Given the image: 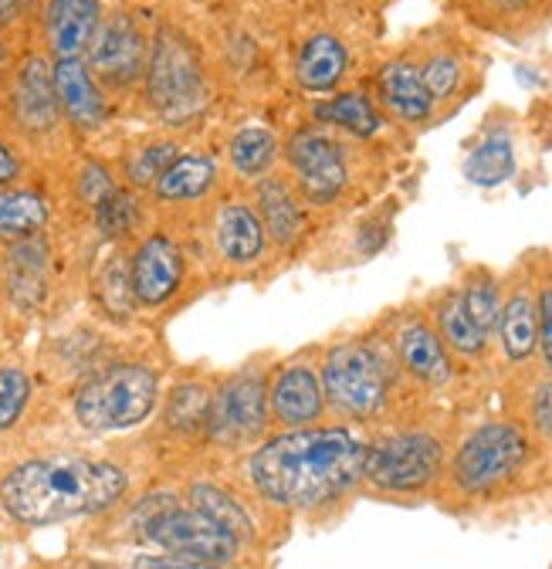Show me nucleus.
<instances>
[{"label": "nucleus", "instance_id": "f257e3e1", "mask_svg": "<svg viewBox=\"0 0 552 569\" xmlns=\"http://www.w3.org/2000/svg\"><path fill=\"white\" fill-rule=\"evenodd\" d=\"M367 475V448L350 431H292L251 458V481L271 502L312 509Z\"/></svg>", "mask_w": 552, "mask_h": 569}, {"label": "nucleus", "instance_id": "f03ea898", "mask_svg": "<svg viewBox=\"0 0 552 569\" xmlns=\"http://www.w3.org/2000/svg\"><path fill=\"white\" fill-rule=\"evenodd\" d=\"M126 475L116 465L89 458H41L14 468L0 485L4 509L28 526L64 522L102 512L119 502Z\"/></svg>", "mask_w": 552, "mask_h": 569}, {"label": "nucleus", "instance_id": "7ed1b4c3", "mask_svg": "<svg viewBox=\"0 0 552 569\" xmlns=\"http://www.w3.org/2000/svg\"><path fill=\"white\" fill-rule=\"evenodd\" d=\"M160 380L150 367L122 363L92 377L76 397V417L89 431H122L150 417Z\"/></svg>", "mask_w": 552, "mask_h": 569}, {"label": "nucleus", "instance_id": "20e7f679", "mask_svg": "<svg viewBox=\"0 0 552 569\" xmlns=\"http://www.w3.org/2000/svg\"><path fill=\"white\" fill-rule=\"evenodd\" d=\"M147 89L153 109L170 122H183L203 109L200 58L190 48V41L180 38L177 31H160L147 68Z\"/></svg>", "mask_w": 552, "mask_h": 569}, {"label": "nucleus", "instance_id": "39448f33", "mask_svg": "<svg viewBox=\"0 0 552 569\" xmlns=\"http://www.w3.org/2000/svg\"><path fill=\"white\" fill-rule=\"evenodd\" d=\"M325 397L347 413H377L387 400V363L367 342L335 346L322 370Z\"/></svg>", "mask_w": 552, "mask_h": 569}, {"label": "nucleus", "instance_id": "423d86ee", "mask_svg": "<svg viewBox=\"0 0 552 569\" xmlns=\"http://www.w3.org/2000/svg\"><path fill=\"white\" fill-rule=\"evenodd\" d=\"M525 461V438L512 423H489L464 441L454 458V478L464 491H489Z\"/></svg>", "mask_w": 552, "mask_h": 569}, {"label": "nucleus", "instance_id": "0eeeda50", "mask_svg": "<svg viewBox=\"0 0 552 569\" xmlns=\"http://www.w3.org/2000/svg\"><path fill=\"white\" fill-rule=\"evenodd\" d=\"M147 539L170 549L173 556H190L203 562H228L238 556L241 539L224 532L218 522H211L197 509H180V506H160L147 522Z\"/></svg>", "mask_w": 552, "mask_h": 569}, {"label": "nucleus", "instance_id": "6e6552de", "mask_svg": "<svg viewBox=\"0 0 552 569\" xmlns=\"http://www.w3.org/2000/svg\"><path fill=\"white\" fill-rule=\"evenodd\" d=\"M441 468V445L431 435H397L367 451V478L387 491L424 488Z\"/></svg>", "mask_w": 552, "mask_h": 569}, {"label": "nucleus", "instance_id": "1a4fd4ad", "mask_svg": "<svg viewBox=\"0 0 552 569\" xmlns=\"http://www.w3.org/2000/svg\"><path fill=\"white\" fill-rule=\"evenodd\" d=\"M89 64L99 79L112 86H129L132 79L143 76L147 64V41L140 28L132 24V18L116 14L99 24L92 44H89Z\"/></svg>", "mask_w": 552, "mask_h": 569}, {"label": "nucleus", "instance_id": "9d476101", "mask_svg": "<svg viewBox=\"0 0 552 569\" xmlns=\"http://www.w3.org/2000/svg\"><path fill=\"white\" fill-rule=\"evenodd\" d=\"M292 167L299 173V183L312 203H329L339 197V190L347 187V160L335 142L315 129L299 132L292 139Z\"/></svg>", "mask_w": 552, "mask_h": 569}, {"label": "nucleus", "instance_id": "9b49d317", "mask_svg": "<svg viewBox=\"0 0 552 569\" xmlns=\"http://www.w3.org/2000/svg\"><path fill=\"white\" fill-rule=\"evenodd\" d=\"M264 380L244 373L231 380L214 400H211V435L218 441H251L261 427H264Z\"/></svg>", "mask_w": 552, "mask_h": 569}, {"label": "nucleus", "instance_id": "f8f14e48", "mask_svg": "<svg viewBox=\"0 0 552 569\" xmlns=\"http://www.w3.org/2000/svg\"><path fill=\"white\" fill-rule=\"evenodd\" d=\"M129 281L140 306H163L167 299H173V292L183 281L180 248L163 234L147 238L129 261Z\"/></svg>", "mask_w": 552, "mask_h": 569}, {"label": "nucleus", "instance_id": "ddd939ff", "mask_svg": "<svg viewBox=\"0 0 552 569\" xmlns=\"http://www.w3.org/2000/svg\"><path fill=\"white\" fill-rule=\"evenodd\" d=\"M99 0H51L48 4V41L58 58H79L89 51L99 31Z\"/></svg>", "mask_w": 552, "mask_h": 569}, {"label": "nucleus", "instance_id": "4468645a", "mask_svg": "<svg viewBox=\"0 0 552 569\" xmlns=\"http://www.w3.org/2000/svg\"><path fill=\"white\" fill-rule=\"evenodd\" d=\"M14 109L24 129L31 132H48L58 122V92H54V71L48 68L44 58H28L18 86H14Z\"/></svg>", "mask_w": 552, "mask_h": 569}, {"label": "nucleus", "instance_id": "2eb2a0df", "mask_svg": "<svg viewBox=\"0 0 552 569\" xmlns=\"http://www.w3.org/2000/svg\"><path fill=\"white\" fill-rule=\"evenodd\" d=\"M54 92L64 116L82 129H96L106 119V102L92 82V71L82 58H58L54 64Z\"/></svg>", "mask_w": 552, "mask_h": 569}, {"label": "nucleus", "instance_id": "dca6fc26", "mask_svg": "<svg viewBox=\"0 0 552 569\" xmlns=\"http://www.w3.org/2000/svg\"><path fill=\"white\" fill-rule=\"evenodd\" d=\"M322 380L315 377L312 367H289L279 373V380H274L271 387V410L274 417H279L282 423L289 427H299V423H309L322 413Z\"/></svg>", "mask_w": 552, "mask_h": 569}, {"label": "nucleus", "instance_id": "f3484780", "mask_svg": "<svg viewBox=\"0 0 552 569\" xmlns=\"http://www.w3.org/2000/svg\"><path fill=\"white\" fill-rule=\"evenodd\" d=\"M214 234H218V248L221 254L244 268V264H254L261 254H264V224L258 213L241 203V200H231L218 210V224H214Z\"/></svg>", "mask_w": 552, "mask_h": 569}, {"label": "nucleus", "instance_id": "a211bd4d", "mask_svg": "<svg viewBox=\"0 0 552 569\" xmlns=\"http://www.w3.org/2000/svg\"><path fill=\"white\" fill-rule=\"evenodd\" d=\"M48 284V244L41 238H21L8 251V292L24 312L38 309Z\"/></svg>", "mask_w": 552, "mask_h": 569}, {"label": "nucleus", "instance_id": "6ab92c4d", "mask_svg": "<svg viewBox=\"0 0 552 569\" xmlns=\"http://www.w3.org/2000/svg\"><path fill=\"white\" fill-rule=\"evenodd\" d=\"M397 356L407 373H413L424 383H444L451 377V360L444 352L441 336L424 326V322H410L397 336Z\"/></svg>", "mask_w": 552, "mask_h": 569}, {"label": "nucleus", "instance_id": "aec40b11", "mask_svg": "<svg viewBox=\"0 0 552 569\" xmlns=\"http://www.w3.org/2000/svg\"><path fill=\"white\" fill-rule=\"evenodd\" d=\"M380 92H383V102L407 122H421L434 109V99L424 86L421 68H413L410 61H393L383 68Z\"/></svg>", "mask_w": 552, "mask_h": 569}, {"label": "nucleus", "instance_id": "412c9836", "mask_svg": "<svg viewBox=\"0 0 552 569\" xmlns=\"http://www.w3.org/2000/svg\"><path fill=\"white\" fill-rule=\"evenodd\" d=\"M499 332H502V349L509 360H525L539 346V302L525 289L512 292L502 302Z\"/></svg>", "mask_w": 552, "mask_h": 569}, {"label": "nucleus", "instance_id": "4be33fe9", "mask_svg": "<svg viewBox=\"0 0 552 569\" xmlns=\"http://www.w3.org/2000/svg\"><path fill=\"white\" fill-rule=\"evenodd\" d=\"M299 82L309 92H329L342 71H347V48H342L332 34H315L305 41L299 54Z\"/></svg>", "mask_w": 552, "mask_h": 569}, {"label": "nucleus", "instance_id": "5701e85b", "mask_svg": "<svg viewBox=\"0 0 552 569\" xmlns=\"http://www.w3.org/2000/svg\"><path fill=\"white\" fill-rule=\"evenodd\" d=\"M258 207H261V224H264V234H271L279 244H292L302 231V213H299V203L292 197V190L274 180V177H264L258 183Z\"/></svg>", "mask_w": 552, "mask_h": 569}, {"label": "nucleus", "instance_id": "b1692460", "mask_svg": "<svg viewBox=\"0 0 552 569\" xmlns=\"http://www.w3.org/2000/svg\"><path fill=\"white\" fill-rule=\"evenodd\" d=\"M218 183V167L207 157H177L170 170L157 180L160 200H197Z\"/></svg>", "mask_w": 552, "mask_h": 569}, {"label": "nucleus", "instance_id": "393cba45", "mask_svg": "<svg viewBox=\"0 0 552 569\" xmlns=\"http://www.w3.org/2000/svg\"><path fill=\"white\" fill-rule=\"evenodd\" d=\"M512 173H515V150L505 132H492L464 163V177L478 187H499Z\"/></svg>", "mask_w": 552, "mask_h": 569}, {"label": "nucleus", "instance_id": "a878e982", "mask_svg": "<svg viewBox=\"0 0 552 569\" xmlns=\"http://www.w3.org/2000/svg\"><path fill=\"white\" fill-rule=\"evenodd\" d=\"M48 224V200L28 190H0V238H31Z\"/></svg>", "mask_w": 552, "mask_h": 569}, {"label": "nucleus", "instance_id": "bb28decb", "mask_svg": "<svg viewBox=\"0 0 552 569\" xmlns=\"http://www.w3.org/2000/svg\"><path fill=\"white\" fill-rule=\"evenodd\" d=\"M438 329H441V342H448L451 349H458L464 356H478L489 342V336L471 322L461 292H448L438 302Z\"/></svg>", "mask_w": 552, "mask_h": 569}, {"label": "nucleus", "instance_id": "cd10ccee", "mask_svg": "<svg viewBox=\"0 0 552 569\" xmlns=\"http://www.w3.org/2000/svg\"><path fill=\"white\" fill-rule=\"evenodd\" d=\"M190 502L197 512H203L211 522H218L224 532H231L234 539H248L251 536V519L248 512L234 502V498L214 485H193L190 488Z\"/></svg>", "mask_w": 552, "mask_h": 569}, {"label": "nucleus", "instance_id": "c85d7f7f", "mask_svg": "<svg viewBox=\"0 0 552 569\" xmlns=\"http://www.w3.org/2000/svg\"><path fill=\"white\" fill-rule=\"evenodd\" d=\"M315 119L332 122V126H342V129H350L357 136H373L380 129L377 109L360 92H347V96H335L332 102L315 106Z\"/></svg>", "mask_w": 552, "mask_h": 569}, {"label": "nucleus", "instance_id": "c756f323", "mask_svg": "<svg viewBox=\"0 0 552 569\" xmlns=\"http://www.w3.org/2000/svg\"><path fill=\"white\" fill-rule=\"evenodd\" d=\"M461 299H464V309H468L471 322H474L481 332L492 336V332L499 329L502 296H499V284H495V278H492L489 271H474V274L468 278V284H464Z\"/></svg>", "mask_w": 552, "mask_h": 569}, {"label": "nucleus", "instance_id": "7c9ffc66", "mask_svg": "<svg viewBox=\"0 0 552 569\" xmlns=\"http://www.w3.org/2000/svg\"><path fill=\"white\" fill-rule=\"evenodd\" d=\"M274 157H279V142L268 129H241L231 139V163L244 177H261L274 163Z\"/></svg>", "mask_w": 552, "mask_h": 569}, {"label": "nucleus", "instance_id": "2f4dec72", "mask_svg": "<svg viewBox=\"0 0 552 569\" xmlns=\"http://www.w3.org/2000/svg\"><path fill=\"white\" fill-rule=\"evenodd\" d=\"M136 218H140V207H136V197L126 190H112L109 197H102L96 203V224L106 238H122L132 231Z\"/></svg>", "mask_w": 552, "mask_h": 569}, {"label": "nucleus", "instance_id": "473e14b6", "mask_svg": "<svg viewBox=\"0 0 552 569\" xmlns=\"http://www.w3.org/2000/svg\"><path fill=\"white\" fill-rule=\"evenodd\" d=\"M99 299L112 316H129L136 296L129 281V264L122 258H109V264L99 274Z\"/></svg>", "mask_w": 552, "mask_h": 569}, {"label": "nucleus", "instance_id": "72a5a7b5", "mask_svg": "<svg viewBox=\"0 0 552 569\" xmlns=\"http://www.w3.org/2000/svg\"><path fill=\"white\" fill-rule=\"evenodd\" d=\"M177 157H180L177 142H153V147L140 150V153L129 160V180L136 187H150V183H157L170 170V163Z\"/></svg>", "mask_w": 552, "mask_h": 569}, {"label": "nucleus", "instance_id": "f704fd0d", "mask_svg": "<svg viewBox=\"0 0 552 569\" xmlns=\"http://www.w3.org/2000/svg\"><path fill=\"white\" fill-rule=\"evenodd\" d=\"M28 397H31V380L24 370H18V367L0 370V431H8V427L24 413Z\"/></svg>", "mask_w": 552, "mask_h": 569}, {"label": "nucleus", "instance_id": "c9c22d12", "mask_svg": "<svg viewBox=\"0 0 552 569\" xmlns=\"http://www.w3.org/2000/svg\"><path fill=\"white\" fill-rule=\"evenodd\" d=\"M421 76H424V86H428L431 99H448V96H454V89L461 82V64L451 54H434Z\"/></svg>", "mask_w": 552, "mask_h": 569}, {"label": "nucleus", "instance_id": "e433bc0d", "mask_svg": "<svg viewBox=\"0 0 552 569\" xmlns=\"http://www.w3.org/2000/svg\"><path fill=\"white\" fill-rule=\"evenodd\" d=\"M207 413H211V403H207V397L197 387H183V390L173 393L170 420L177 427H197L200 420H207Z\"/></svg>", "mask_w": 552, "mask_h": 569}, {"label": "nucleus", "instance_id": "4c0bfd02", "mask_svg": "<svg viewBox=\"0 0 552 569\" xmlns=\"http://www.w3.org/2000/svg\"><path fill=\"white\" fill-rule=\"evenodd\" d=\"M79 190H82V197L96 207L102 197H109L116 187H112V180H109V170L106 167H99V163H89L86 170H82V180H79Z\"/></svg>", "mask_w": 552, "mask_h": 569}, {"label": "nucleus", "instance_id": "58836bf2", "mask_svg": "<svg viewBox=\"0 0 552 569\" xmlns=\"http://www.w3.org/2000/svg\"><path fill=\"white\" fill-rule=\"evenodd\" d=\"M136 569H221L218 562H203L190 556H140Z\"/></svg>", "mask_w": 552, "mask_h": 569}, {"label": "nucleus", "instance_id": "ea45409f", "mask_svg": "<svg viewBox=\"0 0 552 569\" xmlns=\"http://www.w3.org/2000/svg\"><path fill=\"white\" fill-rule=\"evenodd\" d=\"M539 342H542V356L552 370V289H542L539 296Z\"/></svg>", "mask_w": 552, "mask_h": 569}, {"label": "nucleus", "instance_id": "a19ab883", "mask_svg": "<svg viewBox=\"0 0 552 569\" xmlns=\"http://www.w3.org/2000/svg\"><path fill=\"white\" fill-rule=\"evenodd\" d=\"M532 417H535V427H539V431L552 438V380L539 383L535 400H532Z\"/></svg>", "mask_w": 552, "mask_h": 569}, {"label": "nucleus", "instance_id": "79ce46f5", "mask_svg": "<svg viewBox=\"0 0 552 569\" xmlns=\"http://www.w3.org/2000/svg\"><path fill=\"white\" fill-rule=\"evenodd\" d=\"M14 177H18V160H14V153L4 147V142H0V187L11 183Z\"/></svg>", "mask_w": 552, "mask_h": 569}, {"label": "nucleus", "instance_id": "37998d69", "mask_svg": "<svg viewBox=\"0 0 552 569\" xmlns=\"http://www.w3.org/2000/svg\"><path fill=\"white\" fill-rule=\"evenodd\" d=\"M28 4H31V0H0V24L18 21L28 11Z\"/></svg>", "mask_w": 552, "mask_h": 569}, {"label": "nucleus", "instance_id": "c03bdc74", "mask_svg": "<svg viewBox=\"0 0 552 569\" xmlns=\"http://www.w3.org/2000/svg\"><path fill=\"white\" fill-rule=\"evenodd\" d=\"M0 61H4V44H0Z\"/></svg>", "mask_w": 552, "mask_h": 569}]
</instances>
